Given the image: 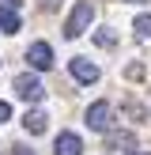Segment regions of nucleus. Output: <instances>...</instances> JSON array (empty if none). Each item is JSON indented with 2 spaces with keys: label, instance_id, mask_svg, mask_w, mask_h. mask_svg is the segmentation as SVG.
Listing matches in <instances>:
<instances>
[{
  "label": "nucleus",
  "instance_id": "nucleus-1",
  "mask_svg": "<svg viewBox=\"0 0 151 155\" xmlns=\"http://www.w3.org/2000/svg\"><path fill=\"white\" fill-rule=\"evenodd\" d=\"M91 19H95V4H91V0H79V4L72 8V15H68V23H64V38H79L83 30L91 27Z\"/></svg>",
  "mask_w": 151,
  "mask_h": 155
},
{
  "label": "nucleus",
  "instance_id": "nucleus-14",
  "mask_svg": "<svg viewBox=\"0 0 151 155\" xmlns=\"http://www.w3.org/2000/svg\"><path fill=\"white\" fill-rule=\"evenodd\" d=\"M15 155H38L34 148H27V144H19V148H15Z\"/></svg>",
  "mask_w": 151,
  "mask_h": 155
},
{
  "label": "nucleus",
  "instance_id": "nucleus-11",
  "mask_svg": "<svg viewBox=\"0 0 151 155\" xmlns=\"http://www.w3.org/2000/svg\"><path fill=\"white\" fill-rule=\"evenodd\" d=\"M113 42H117V34H113L110 27H102V30H95V45H102V49H110Z\"/></svg>",
  "mask_w": 151,
  "mask_h": 155
},
{
  "label": "nucleus",
  "instance_id": "nucleus-2",
  "mask_svg": "<svg viewBox=\"0 0 151 155\" xmlns=\"http://www.w3.org/2000/svg\"><path fill=\"white\" fill-rule=\"evenodd\" d=\"M15 95H19L23 102H42L45 87H42V80H38L34 72H23V76H15Z\"/></svg>",
  "mask_w": 151,
  "mask_h": 155
},
{
  "label": "nucleus",
  "instance_id": "nucleus-12",
  "mask_svg": "<svg viewBox=\"0 0 151 155\" xmlns=\"http://www.w3.org/2000/svg\"><path fill=\"white\" fill-rule=\"evenodd\" d=\"M132 27H136V34H140V38H151V15H136Z\"/></svg>",
  "mask_w": 151,
  "mask_h": 155
},
{
  "label": "nucleus",
  "instance_id": "nucleus-6",
  "mask_svg": "<svg viewBox=\"0 0 151 155\" xmlns=\"http://www.w3.org/2000/svg\"><path fill=\"white\" fill-rule=\"evenodd\" d=\"M53 155H83V140L76 133H60L53 140Z\"/></svg>",
  "mask_w": 151,
  "mask_h": 155
},
{
  "label": "nucleus",
  "instance_id": "nucleus-5",
  "mask_svg": "<svg viewBox=\"0 0 151 155\" xmlns=\"http://www.w3.org/2000/svg\"><path fill=\"white\" fill-rule=\"evenodd\" d=\"M68 68H72V76H76L79 83H98V76H102V72H98V64H91L87 57H72V61H68Z\"/></svg>",
  "mask_w": 151,
  "mask_h": 155
},
{
  "label": "nucleus",
  "instance_id": "nucleus-16",
  "mask_svg": "<svg viewBox=\"0 0 151 155\" xmlns=\"http://www.w3.org/2000/svg\"><path fill=\"white\" fill-rule=\"evenodd\" d=\"M23 0H0V8H19Z\"/></svg>",
  "mask_w": 151,
  "mask_h": 155
},
{
  "label": "nucleus",
  "instance_id": "nucleus-7",
  "mask_svg": "<svg viewBox=\"0 0 151 155\" xmlns=\"http://www.w3.org/2000/svg\"><path fill=\"white\" fill-rule=\"evenodd\" d=\"M45 121H49V117H45L42 110H27V117H23V129H27L30 136H42V133H45Z\"/></svg>",
  "mask_w": 151,
  "mask_h": 155
},
{
  "label": "nucleus",
  "instance_id": "nucleus-10",
  "mask_svg": "<svg viewBox=\"0 0 151 155\" xmlns=\"http://www.w3.org/2000/svg\"><path fill=\"white\" fill-rule=\"evenodd\" d=\"M106 148H110V151H117V148H132V136H128V133H110V136H106Z\"/></svg>",
  "mask_w": 151,
  "mask_h": 155
},
{
  "label": "nucleus",
  "instance_id": "nucleus-9",
  "mask_svg": "<svg viewBox=\"0 0 151 155\" xmlns=\"http://www.w3.org/2000/svg\"><path fill=\"white\" fill-rule=\"evenodd\" d=\"M121 117H128V121L140 125V121H147V110H143L140 102H125V106H121Z\"/></svg>",
  "mask_w": 151,
  "mask_h": 155
},
{
  "label": "nucleus",
  "instance_id": "nucleus-3",
  "mask_svg": "<svg viewBox=\"0 0 151 155\" xmlns=\"http://www.w3.org/2000/svg\"><path fill=\"white\" fill-rule=\"evenodd\" d=\"M113 125V106L110 102H91L87 106V129H95V133H110Z\"/></svg>",
  "mask_w": 151,
  "mask_h": 155
},
{
  "label": "nucleus",
  "instance_id": "nucleus-4",
  "mask_svg": "<svg viewBox=\"0 0 151 155\" xmlns=\"http://www.w3.org/2000/svg\"><path fill=\"white\" fill-rule=\"evenodd\" d=\"M27 61H30V68H34V72L53 68V45H49V42H34V45L27 49Z\"/></svg>",
  "mask_w": 151,
  "mask_h": 155
},
{
  "label": "nucleus",
  "instance_id": "nucleus-13",
  "mask_svg": "<svg viewBox=\"0 0 151 155\" xmlns=\"http://www.w3.org/2000/svg\"><path fill=\"white\" fill-rule=\"evenodd\" d=\"M0 121H11V106L8 102H0Z\"/></svg>",
  "mask_w": 151,
  "mask_h": 155
},
{
  "label": "nucleus",
  "instance_id": "nucleus-8",
  "mask_svg": "<svg viewBox=\"0 0 151 155\" xmlns=\"http://www.w3.org/2000/svg\"><path fill=\"white\" fill-rule=\"evenodd\" d=\"M0 30H4V34H15V30H19V15H15V8H0Z\"/></svg>",
  "mask_w": 151,
  "mask_h": 155
},
{
  "label": "nucleus",
  "instance_id": "nucleus-18",
  "mask_svg": "<svg viewBox=\"0 0 151 155\" xmlns=\"http://www.w3.org/2000/svg\"><path fill=\"white\" fill-rule=\"evenodd\" d=\"M128 4H140V0H128Z\"/></svg>",
  "mask_w": 151,
  "mask_h": 155
},
{
  "label": "nucleus",
  "instance_id": "nucleus-17",
  "mask_svg": "<svg viewBox=\"0 0 151 155\" xmlns=\"http://www.w3.org/2000/svg\"><path fill=\"white\" fill-rule=\"evenodd\" d=\"M128 155H151V151H128Z\"/></svg>",
  "mask_w": 151,
  "mask_h": 155
},
{
  "label": "nucleus",
  "instance_id": "nucleus-15",
  "mask_svg": "<svg viewBox=\"0 0 151 155\" xmlns=\"http://www.w3.org/2000/svg\"><path fill=\"white\" fill-rule=\"evenodd\" d=\"M38 4H42V8H45V12H53V8H57V4H60V0H38Z\"/></svg>",
  "mask_w": 151,
  "mask_h": 155
}]
</instances>
